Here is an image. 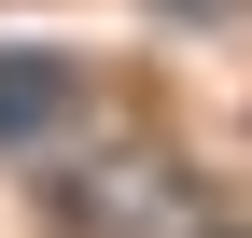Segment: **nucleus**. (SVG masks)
<instances>
[{
	"instance_id": "f257e3e1",
	"label": "nucleus",
	"mask_w": 252,
	"mask_h": 238,
	"mask_svg": "<svg viewBox=\"0 0 252 238\" xmlns=\"http://www.w3.org/2000/svg\"><path fill=\"white\" fill-rule=\"evenodd\" d=\"M28 112H56V70H28V56H0V126H28Z\"/></svg>"
}]
</instances>
